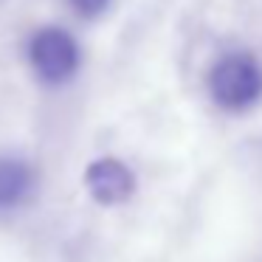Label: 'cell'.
Listing matches in <instances>:
<instances>
[{"label": "cell", "mask_w": 262, "mask_h": 262, "mask_svg": "<svg viewBox=\"0 0 262 262\" xmlns=\"http://www.w3.org/2000/svg\"><path fill=\"white\" fill-rule=\"evenodd\" d=\"M37 192V172L26 158L0 155V211L26 206Z\"/></svg>", "instance_id": "4"}, {"label": "cell", "mask_w": 262, "mask_h": 262, "mask_svg": "<svg viewBox=\"0 0 262 262\" xmlns=\"http://www.w3.org/2000/svg\"><path fill=\"white\" fill-rule=\"evenodd\" d=\"M110 3H113V0H68V6L74 9V14L82 17V20L102 17V14L110 9Z\"/></svg>", "instance_id": "5"}, {"label": "cell", "mask_w": 262, "mask_h": 262, "mask_svg": "<svg viewBox=\"0 0 262 262\" xmlns=\"http://www.w3.org/2000/svg\"><path fill=\"white\" fill-rule=\"evenodd\" d=\"M206 85H209L211 102L220 110L243 113L262 99V65L254 54H226L211 65Z\"/></svg>", "instance_id": "1"}, {"label": "cell", "mask_w": 262, "mask_h": 262, "mask_svg": "<svg viewBox=\"0 0 262 262\" xmlns=\"http://www.w3.org/2000/svg\"><path fill=\"white\" fill-rule=\"evenodd\" d=\"M26 59L42 85L59 88L76 76L82 65V48L71 31L59 26H42L26 42Z\"/></svg>", "instance_id": "2"}, {"label": "cell", "mask_w": 262, "mask_h": 262, "mask_svg": "<svg viewBox=\"0 0 262 262\" xmlns=\"http://www.w3.org/2000/svg\"><path fill=\"white\" fill-rule=\"evenodd\" d=\"M85 189L99 206H121L136 194V175L119 158H96L85 169Z\"/></svg>", "instance_id": "3"}]
</instances>
